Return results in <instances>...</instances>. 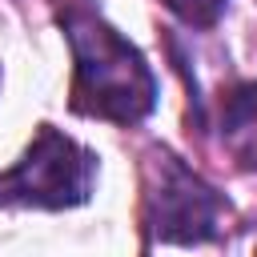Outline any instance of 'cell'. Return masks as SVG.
Segmentation results:
<instances>
[{
	"label": "cell",
	"instance_id": "6da1fadb",
	"mask_svg": "<svg viewBox=\"0 0 257 257\" xmlns=\"http://www.w3.org/2000/svg\"><path fill=\"white\" fill-rule=\"evenodd\" d=\"M60 24L76 60V108L116 124L149 116L157 104V80L145 56L92 8L72 4L60 12Z\"/></svg>",
	"mask_w": 257,
	"mask_h": 257
},
{
	"label": "cell",
	"instance_id": "7a4b0ae2",
	"mask_svg": "<svg viewBox=\"0 0 257 257\" xmlns=\"http://www.w3.org/2000/svg\"><path fill=\"white\" fill-rule=\"evenodd\" d=\"M96 157L64 137L52 124H40L28 153L0 173V205H32V209H72L92 193Z\"/></svg>",
	"mask_w": 257,
	"mask_h": 257
},
{
	"label": "cell",
	"instance_id": "3957f363",
	"mask_svg": "<svg viewBox=\"0 0 257 257\" xmlns=\"http://www.w3.org/2000/svg\"><path fill=\"white\" fill-rule=\"evenodd\" d=\"M153 189L145 197V217L153 237L161 241H177V245H197L209 241L217 233L221 221V193L213 185H205L193 169H185L173 153H157L153 161Z\"/></svg>",
	"mask_w": 257,
	"mask_h": 257
},
{
	"label": "cell",
	"instance_id": "277c9868",
	"mask_svg": "<svg viewBox=\"0 0 257 257\" xmlns=\"http://www.w3.org/2000/svg\"><path fill=\"white\" fill-rule=\"evenodd\" d=\"M221 141L241 169H257V80L237 84L221 104Z\"/></svg>",
	"mask_w": 257,
	"mask_h": 257
},
{
	"label": "cell",
	"instance_id": "5b68a950",
	"mask_svg": "<svg viewBox=\"0 0 257 257\" xmlns=\"http://www.w3.org/2000/svg\"><path fill=\"white\" fill-rule=\"evenodd\" d=\"M165 8L185 20L189 28H213L221 20V12L229 8V0H165Z\"/></svg>",
	"mask_w": 257,
	"mask_h": 257
}]
</instances>
